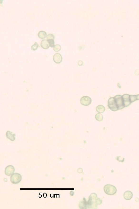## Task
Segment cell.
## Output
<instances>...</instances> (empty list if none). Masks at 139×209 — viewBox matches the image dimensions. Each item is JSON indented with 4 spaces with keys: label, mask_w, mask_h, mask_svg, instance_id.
<instances>
[{
    "label": "cell",
    "mask_w": 139,
    "mask_h": 209,
    "mask_svg": "<svg viewBox=\"0 0 139 209\" xmlns=\"http://www.w3.org/2000/svg\"><path fill=\"white\" fill-rule=\"evenodd\" d=\"M47 41L49 42L50 46L52 47L55 46V42L54 39H47Z\"/></svg>",
    "instance_id": "cell-15"
},
{
    "label": "cell",
    "mask_w": 139,
    "mask_h": 209,
    "mask_svg": "<svg viewBox=\"0 0 139 209\" xmlns=\"http://www.w3.org/2000/svg\"><path fill=\"white\" fill-rule=\"evenodd\" d=\"M92 99L89 97L84 96L81 98L80 102L81 104L85 106H87L92 102Z\"/></svg>",
    "instance_id": "cell-5"
},
{
    "label": "cell",
    "mask_w": 139,
    "mask_h": 209,
    "mask_svg": "<svg viewBox=\"0 0 139 209\" xmlns=\"http://www.w3.org/2000/svg\"><path fill=\"white\" fill-rule=\"evenodd\" d=\"M53 60L55 63L60 64L62 60V57L60 54L59 53H56L54 55Z\"/></svg>",
    "instance_id": "cell-8"
},
{
    "label": "cell",
    "mask_w": 139,
    "mask_h": 209,
    "mask_svg": "<svg viewBox=\"0 0 139 209\" xmlns=\"http://www.w3.org/2000/svg\"><path fill=\"white\" fill-rule=\"evenodd\" d=\"M61 47L59 45H56L54 47V50L56 51H59L60 50Z\"/></svg>",
    "instance_id": "cell-17"
},
{
    "label": "cell",
    "mask_w": 139,
    "mask_h": 209,
    "mask_svg": "<svg viewBox=\"0 0 139 209\" xmlns=\"http://www.w3.org/2000/svg\"><path fill=\"white\" fill-rule=\"evenodd\" d=\"M95 117L96 120L98 121L101 122L103 120V116L102 114L100 113L96 114Z\"/></svg>",
    "instance_id": "cell-14"
},
{
    "label": "cell",
    "mask_w": 139,
    "mask_h": 209,
    "mask_svg": "<svg viewBox=\"0 0 139 209\" xmlns=\"http://www.w3.org/2000/svg\"><path fill=\"white\" fill-rule=\"evenodd\" d=\"M6 136L11 141H14L15 139V135L14 133L10 131L6 132Z\"/></svg>",
    "instance_id": "cell-10"
},
{
    "label": "cell",
    "mask_w": 139,
    "mask_h": 209,
    "mask_svg": "<svg viewBox=\"0 0 139 209\" xmlns=\"http://www.w3.org/2000/svg\"><path fill=\"white\" fill-rule=\"evenodd\" d=\"M125 107L129 106L131 103L130 95L125 94L122 96Z\"/></svg>",
    "instance_id": "cell-7"
},
{
    "label": "cell",
    "mask_w": 139,
    "mask_h": 209,
    "mask_svg": "<svg viewBox=\"0 0 139 209\" xmlns=\"http://www.w3.org/2000/svg\"><path fill=\"white\" fill-rule=\"evenodd\" d=\"M38 36L41 39H43L47 37V34L46 32L44 31H40L38 32Z\"/></svg>",
    "instance_id": "cell-13"
},
{
    "label": "cell",
    "mask_w": 139,
    "mask_h": 209,
    "mask_svg": "<svg viewBox=\"0 0 139 209\" xmlns=\"http://www.w3.org/2000/svg\"><path fill=\"white\" fill-rule=\"evenodd\" d=\"M38 44L37 42H35L34 45L32 46L31 49L32 51H36L38 49Z\"/></svg>",
    "instance_id": "cell-16"
},
{
    "label": "cell",
    "mask_w": 139,
    "mask_h": 209,
    "mask_svg": "<svg viewBox=\"0 0 139 209\" xmlns=\"http://www.w3.org/2000/svg\"><path fill=\"white\" fill-rule=\"evenodd\" d=\"M22 179V176L20 173H15L10 177V181L13 184H17L20 183Z\"/></svg>",
    "instance_id": "cell-2"
},
{
    "label": "cell",
    "mask_w": 139,
    "mask_h": 209,
    "mask_svg": "<svg viewBox=\"0 0 139 209\" xmlns=\"http://www.w3.org/2000/svg\"><path fill=\"white\" fill-rule=\"evenodd\" d=\"M104 189L105 193L110 195H114L117 191L116 188L114 186L110 185H107L105 186Z\"/></svg>",
    "instance_id": "cell-1"
},
{
    "label": "cell",
    "mask_w": 139,
    "mask_h": 209,
    "mask_svg": "<svg viewBox=\"0 0 139 209\" xmlns=\"http://www.w3.org/2000/svg\"><path fill=\"white\" fill-rule=\"evenodd\" d=\"M108 106L112 111H116L118 110L114 97H111L109 99L108 101Z\"/></svg>",
    "instance_id": "cell-4"
},
{
    "label": "cell",
    "mask_w": 139,
    "mask_h": 209,
    "mask_svg": "<svg viewBox=\"0 0 139 209\" xmlns=\"http://www.w3.org/2000/svg\"><path fill=\"white\" fill-rule=\"evenodd\" d=\"M96 110L97 112L100 113L103 112L105 110V107L103 105H98L96 107Z\"/></svg>",
    "instance_id": "cell-12"
},
{
    "label": "cell",
    "mask_w": 139,
    "mask_h": 209,
    "mask_svg": "<svg viewBox=\"0 0 139 209\" xmlns=\"http://www.w3.org/2000/svg\"><path fill=\"white\" fill-rule=\"evenodd\" d=\"M123 196L124 197L125 200H129L132 198L133 194L131 191H127L124 193Z\"/></svg>",
    "instance_id": "cell-9"
},
{
    "label": "cell",
    "mask_w": 139,
    "mask_h": 209,
    "mask_svg": "<svg viewBox=\"0 0 139 209\" xmlns=\"http://www.w3.org/2000/svg\"><path fill=\"white\" fill-rule=\"evenodd\" d=\"M55 36L53 35V34H49L47 35V39H55Z\"/></svg>",
    "instance_id": "cell-18"
},
{
    "label": "cell",
    "mask_w": 139,
    "mask_h": 209,
    "mask_svg": "<svg viewBox=\"0 0 139 209\" xmlns=\"http://www.w3.org/2000/svg\"><path fill=\"white\" fill-rule=\"evenodd\" d=\"M41 46L42 48L47 49L50 46V44L47 40H43L41 42Z\"/></svg>",
    "instance_id": "cell-11"
},
{
    "label": "cell",
    "mask_w": 139,
    "mask_h": 209,
    "mask_svg": "<svg viewBox=\"0 0 139 209\" xmlns=\"http://www.w3.org/2000/svg\"><path fill=\"white\" fill-rule=\"evenodd\" d=\"M15 170V168L12 165L8 166L5 168V174L7 176L11 175L14 173Z\"/></svg>",
    "instance_id": "cell-6"
},
{
    "label": "cell",
    "mask_w": 139,
    "mask_h": 209,
    "mask_svg": "<svg viewBox=\"0 0 139 209\" xmlns=\"http://www.w3.org/2000/svg\"><path fill=\"white\" fill-rule=\"evenodd\" d=\"M114 98L118 109H122L125 107L122 96L117 95Z\"/></svg>",
    "instance_id": "cell-3"
}]
</instances>
